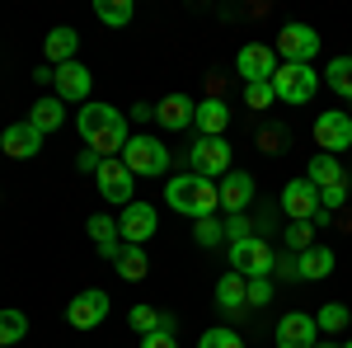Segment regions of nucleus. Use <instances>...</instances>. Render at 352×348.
<instances>
[{
  "instance_id": "f257e3e1",
  "label": "nucleus",
  "mask_w": 352,
  "mask_h": 348,
  "mask_svg": "<svg viewBox=\"0 0 352 348\" xmlns=\"http://www.w3.org/2000/svg\"><path fill=\"white\" fill-rule=\"evenodd\" d=\"M76 127H80V136L89 141V151L104 156V161L122 156V146H127V118L113 104H85L80 113H76Z\"/></svg>"
},
{
  "instance_id": "f03ea898",
  "label": "nucleus",
  "mask_w": 352,
  "mask_h": 348,
  "mask_svg": "<svg viewBox=\"0 0 352 348\" xmlns=\"http://www.w3.org/2000/svg\"><path fill=\"white\" fill-rule=\"evenodd\" d=\"M164 198H169V207L174 212L192 216V221H202V216H212L221 207V188L212 184V179H202V174H179V179H169V188H164Z\"/></svg>"
},
{
  "instance_id": "7ed1b4c3",
  "label": "nucleus",
  "mask_w": 352,
  "mask_h": 348,
  "mask_svg": "<svg viewBox=\"0 0 352 348\" xmlns=\"http://www.w3.org/2000/svg\"><path fill=\"white\" fill-rule=\"evenodd\" d=\"M315 66H296V61H282L277 66V76H272V94L282 99V104H310L315 99Z\"/></svg>"
},
{
  "instance_id": "20e7f679",
  "label": "nucleus",
  "mask_w": 352,
  "mask_h": 348,
  "mask_svg": "<svg viewBox=\"0 0 352 348\" xmlns=\"http://www.w3.org/2000/svg\"><path fill=\"white\" fill-rule=\"evenodd\" d=\"M118 161L127 165L132 174H164L169 170V151H164L160 136H127V146H122Z\"/></svg>"
},
{
  "instance_id": "39448f33",
  "label": "nucleus",
  "mask_w": 352,
  "mask_h": 348,
  "mask_svg": "<svg viewBox=\"0 0 352 348\" xmlns=\"http://www.w3.org/2000/svg\"><path fill=\"white\" fill-rule=\"evenodd\" d=\"M315 52H320V33L310 24H282V33H277V57H282V61L310 66Z\"/></svg>"
},
{
  "instance_id": "423d86ee",
  "label": "nucleus",
  "mask_w": 352,
  "mask_h": 348,
  "mask_svg": "<svg viewBox=\"0 0 352 348\" xmlns=\"http://www.w3.org/2000/svg\"><path fill=\"white\" fill-rule=\"evenodd\" d=\"M94 184H99V193H104V203H118V207H127L132 203V193H136V174L127 170V165L118 161H104L99 165V174H94Z\"/></svg>"
},
{
  "instance_id": "0eeeda50",
  "label": "nucleus",
  "mask_w": 352,
  "mask_h": 348,
  "mask_svg": "<svg viewBox=\"0 0 352 348\" xmlns=\"http://www.w3.org/2000/svg\"><path fill=\"white\" fill-rule=\"evenodd\" d=\"M230 264H235V273H240V278H268L277 259H272V249L258 240V236H249V240H235V245H230Z\"/></svg>"
},
{
  "instance_id": "6e6552de",
  "label": "nucleus",
  "mask_w": 352,
  "mask_h": 348,
  "mask_svg": "<svg viewBox=\"0 0 352 348\" xmlns=\"http://www.w3.org/2000/svg\"><path fill=\"white\" fill-rule=\"evenodd\" d=\"M188 161H192V174L217 179V174H230V146H226V136H202L188 151Z\"/></svg>"
},
{
  "instance_id": "1a4fd4ad",
  "label": "nucleus",
  "mask_w": 352,
  "mask_h": 348,
  "mask_svg": "<svg viewBox=\"0 0 352 348\" xmlns=\"http://www.w3.org/2000/svg\"><path fill=\"white\" fill-rule=\"evenodd\" d=\"M155 207L151 203H127L122 207V216H118V240L122 245H146L151 236H155Z\"/></svg>"
},
{
  "instance_id": "9d476101",
  "label": "nucleus",
  "mask_w": 352,
  "mask_h": 348,
  "mask_svg": "<svg viewBox=\"0 0 352 348\" xmlns=\"http://www.w3.org/2000/svg\"><path fill=\"white\" fill-rule=\"evenodd\" d=\"M66 320L76 325V329H94V325H104V320H109V292L89 287V292L71 296V306H66Z\"/></svg>"
},
{
  "instance_id": "9b49d317",
  "label": "nucleus",
  "mask_w": 352,
  "mask_h": 348,
  "mask_svg": "<svg viewBox=\"0 0 352 348\" xmlns=\"http://www.w3.org/2000/svg\"><path fill=\"white\" fill-rule=\"evenodd\" d=\"M235 66H240L244 85H254V81H272L282 61H277V52H272V48H263V43H244L240 57H235Z\"/></svg>"
},
{
  "instance_id": "f8f14e48",
  "label": "nucleus",
  "mask_w": 352,
  "mask_h": 348,
  "mask_svg": "<svg viewBox=\"0 0 352 348\" xmlns=\"http://www.w3.org/2000/svg\"><path fill=\"white\" fill-rule=\"evenodd\" d=\"M315 141H320V151L324 156H333V151H348L352 146V118L348 113H320L315 118Z\"/></svg>"
},
{
  "instance_id": "ddd939ff",
  "label": "nucleus",
  "mask_w": 352,
  "mask_h": 348,
  "mask_svg": "<svg viewBox=\"0 0 352 348\" xmlns=\"http://www.w3.org/2000/svg\"><path fill=\"white\" fill-rule=\"evenodd\" d=\"M282 212L292 216V221H315V212H320V188L310 184V179H292V184L282 188Z\"/></svg>"
},
{
  "instance_id": "4468645a",
  "label": "nucleus",
  "mask_w": 352,
  "mask_h": 348,
  "mask_svg": "<svg viewBox=\"0 0 352 348\" xmlns=\"http://www.w3.org/2000/svg\"><path fill=\"white\" fill-rule=\"evenodd\" d=\"M315 334H320V325L305 311H287L277 320V348H315Z\"/></svg>"
},
{
  "instance_id": "2eb2a0df",
  "label": "nucleus",
  "mask_w": 352,
  "mask_h": 348,
  "mask_svg": "<svg viewBox=\"0 0 352 348\" xmlns=\"http://www.w3.org/2000/svg\"><path fill=\"white\" fill-rule=\"evenodd\" d=\"M89 66H80V61H66V66H56V76H52V85H56V99L61 104H76V99H89Z\"/></svg>"
},
{
  "instance_id": "dca6fc26",
  "label": "nucleus",
  "mask_w": 352,
  "mask_h": 348,
  "mask_svg": "<svg viewBox=\"0 0 352 348\" xmlns=\"http://www.w3.org/2000/svg\"><path fill=\"white\" fill-rule=\"evenodd\" d=\"M0 146H5V156L28 161V156H38V151H43V132L24 118V123H10V127L0 132Z\"/></svg>"
},
{
  "instance_id": "f3484780",
  "label": "nucleus",
  "mask_w": 352,
  "mask_h": 348,
  "mask_svg": "<svg viewBox=\"0 0 352 348\" xmlns=\"http://www.w3.org/2000/svg\"><path fill=\"white\" fill-rule=\"evenodd\" d=\"M192 113H197V104H192L188 94H164L160 104H155V123H164V132H184L192 123Z\"/></svg>"
},
{
  "instance_id": "a211bd4d",
  "label": "nucleus",
  "mask_w": 352,
  "mask_h": 348,
  "mask_svg": "<svg viewBox=\"0 0 352 348\" xmlns=\"http://www.w3.org/2000/svg\"><path fill=\"white\" fill-rule=\"evenodd\" d=\"M43 52H47V61L52 66H66V61H76V52H80V33L76 28H52L47 38H43Z\"/></svg>"
},
{
  "instance_id": "6ab92c4d",
  "label": "nucleus",
  "mask_w": 352,
  "mask_h": 348,
  "mask_svg": "<svg viewBox=\"0 0 352 348\" xmlns=\"http://www.w3.org/2000/svg\"><path fill=\"white\" fill-rule=\"evenodd\" d=\"M249 198H254V179H249L244 170H230V174H226V184H221V207L235 216V212L249 207Z\"/></svg>"
},
{
  "instance_id": "aec40b11",
  "label": "nucleus",
  "mask_w": 352,
  "mask_h": 348,
  "mask_svg": "<svg viewBox=\"0 0 352 348\" xmlns=\"http://www.w3.org/2000/svg\"><path fill=\"white\" fill-rule=\"evenodd\" d=\"M192 123L202 127V136H221L226 127H230V108L221 104V99H202L197 113H192Z\"/></svg>"
},
{
  "instance_id": "412c9836",
  "label": "nucleus",
  "mask_w": 352,
  "mask_h": 348,
  "mask_svg": "<svg viewBox=\"0 0 352 348\" xmlns=\"http://www.w3.org/2000/svg\"><path fill=\"white\" fill-rule=\"evenodd\" d=\"M217 306L221 311H240V306H249V278H240V273L230 268V273L217 283Z\"/></svg>"
},
{
  "instance_id": "4be33fe9",
  "label": "nucleus",
  "mask_w": 352,
  "mask_h": 348,
  "mask_svg": "<svg viewBox=\"0 0 352 348\" xmlns=\"http://www.w3.org/2000/svg\"><path fill=\"white\" fill-rule=\"evenodd\" d=\"M296 268H300V278H310V283L315 278H329L333 273V249L329 245H310L305 254H296Z\"/></svg>"
},
{
  "instance_id": "5701e85b",
  "label": "nucleus",
  "mask_w": 352,
  "mask_h": 348,
  "mask_svg": "<svg viewBox=\"0 0 352 348\" xmlns=\"http://www.w3.org/2000/svg\"><path fill=\"white\" fill-rule=\"evenodd\" d=\"M118 278H122V283H141V278H146V273H151V259H146V249H141V245H122V254H118Z\"/></svg>"
},
{
  "instance_id": "b1692460",
  "label": "nucleus",
  "mask_w": 352,
  "mask_h": 348,
  "mask_svg": "<svg viewBox=\"0 0 352 348\" xmlns=\"http://www.w3.org/2000/svg\"><path fill=\"white\" fill-rule=\"evenodd\" d=\"M305 179H310L315 188H333V184H343L348 174H343V165H338V156H324V151H320V156L310 161V170H305Z\"/></svg>"
},
{
  "instance_id": "393cba45",
  "label": "nucleus",
  "mask_w": 352,
  "mask_h": 348,
  "mask_svg": "<svg viewBox=\"0 0 352 348\" xmlns=\"http://www.w3.org/2000/svg\"><path fill=\"white\" fill-rule=\"evenodd\" d=\"M61 118H66V104H61V99H38V104H33V113H28V123H33L43 136L56 132V127H61Z\"/></svg>"
},
{
  "instance_id": "a878e982",
  "label": "nucleus",
  "mask_w": 352,
  "mask_h": 348,
  "mask_svg": "<svg viewBox=\"0 0 352 348\" xmlns=\"http://www.w3.org/2000/svg\"><path fill=\"white\" fill-rule=\"evenodd\" d=\"M324 85L333 90V94H343V99H352V57H333L324 66Z\"/></svg>"
},
{
  "instance_id": "bb28decb",
  "label": "nucleus",
  "mask_w": 352,
  "mask_h": 348,
  "mask_svg": "<svg viewBox=\"0 0 352 348\" xmlns=\"http://www.w3.org/2000/svg\"><path fill=\"white\" fill-rule=\"evenodd\" d=\"M24 334H28V316H24V311H14V306H5V311H0V348L19 344Z\"/></svg>"
},
{
  "instance_id": "cd10ccee",
  "label": "nucleus",
  "mask_w": 352,
  "mask_h": 348,
  "mask_svg": "<svg viewBox=\"0 0 352 348\" xmlns=\"http://www.w3.org/2000/svg\"><path fill=\"white\" fill-rule=\"evenodd\" d=\"M94 14H99L104 24L122 28V24H132V0H94Z\"/></svg>"
},
{
  "instance_id": "c85d7f7f",
  "label": "nucleus",
  "mask_w": 352,
  "mask_h": 348,
  "mask_svg": "<svg viewBox=\"0 0 352 348\" xmlns=\"http://www.w3.org/2000/svg\"><path fill=\"white\" fill-rule=\"evenodd\" d=\"M315 325H320L324 334H343V329H348V306H343V301H329L324 311L315 316Z\"/></svg>"
},
{
  "instance_id": "c756f323",
  "label": "nucleus",
  "mask_w": 352,
  "mask_h": 348,
  "mask_svg": "<svg viewBox=\"0 0 352 348\" xmlns=\"http://www.w3.org/2000/svg\"><path fill=\"white\" fill-rule=\"evenodd\" d=\"M192 236H197V245H202V249H212V245L226 240V221H217V216H202V221L192 226Z\"/></svg>"
},
{
  "instance_id": "7c9ffc66",
  "label": "nucleus",
  "mask_w": 352,
  "mask_h": 348,
  "mask_svg": "<svg viewBox=\"0 0 352 348\" xmlns=\"http://www.w3.org/2000/svg\"><path fill=\"white\" fill-rule=\"evenodd\" d=\"M127 320H132V329H136V334H155V329H169V325L160 320V311H155V306H136V311L127 316Z\"/></svg>"
},
{
  "instance_id": "2f4dec72",
  "label": "nucleus",
  "mask_w": 352,
  "mask_h": 348,
  "mask_svg": "<svg viewBox=\"0 0 352 348\" xmlns=\"http://www.w3.org/2000/svg\"><path fill=\"white\" fill-rule=\"evenodd\" d=\"M89 236H94L99 249H109V245H118V221L113 216H89Z\"/></svg>"
},
{
  "instance_id": "473e14b6",
  "label": "nucleus",
  "mask_w": 352,
  "mask_h": 348,
  "mask_svg": "<svg viewBox=\"0 0 352 348\" xmlns=\"http://www.w3.org/2000/svg\"><path fill=\"white\" fill-rule=\"evenodd\" d=\"M287 245H292L296 254H305V249L315 245V226H310V221H292V226H287Z\"/></svg>"
},
{
  "instance_id": "72a5a7b5",
  "label": "nucleus",
  "mask_w": 352,
  "mask_h": 348,
  "mask_svg": "<svg viewBox=\"0 0 352 348\" xmlns=\"http://www.w3.org/2000/svg\"><path fill=\"white\" fill-rule=\"evenodd\" d=\"M277 94H272V81H254V85H244V104L249 108H268Z\"/></svg>"
},
{
  "instance_id": "f704fd0d",
  "label": "nucleus",
  "mask_w": 352,
  "mask_h": 348,
  "mask_svg": "<svg viewBox=\"0 0 352 348\" xmlns=\"http://www.w3.org/2000/svg\"><path fill=\"white\" fill-rule=\"evenodd\" d=\"M197 348H244V344H240L235 329H207V334L197 339Z\"/></svg>"
},
{
  "instance_id": "c9c22d12",
  "label": "nucleus",
  "mask_w": 352,
  "mask_h": 348,
  "mask_svg": "<svg viewBox=\"0 0 352 348\" xmlns=\"http://www.w3.org/2000/svg\"><path fill=\"white\" fill-rule=\"evenodd\" d=\"M343 203H348V179H343V184H333V188H320V207H324V212L343 207Z\"/></svg>"
},
{
  "instance_id": "e433bc0d",
  "label": "nucleus",
  "mask_w": 352,
  "mask_h": 348,
  "mask_svg": "<svg viewBox=\"0 0 352 348\" xmlns=\"http://www.w3.org/2000/svg\"><path fill=\"white\" fill-rule=\"evenodd\" d=\"M272 301V283L268 278H249V306H268Z\"/></svg>"
},
{
  "instance_id": "4c0bfd02",
  "label": "nucleus",
  "mask_w": 352,
  "mask_h": 348,
  "mask_svg": "<svg viewBox=\"0 0 352 348\" xmlns=\"http://www.w3.org/2000/svg\"><path fill=\"white\" fill-rule=\"evenodd\" d=\"M226 240L235 245V240H249V216L244 212H235L230 221H226Z\"/></svg>"
},
{
  "instance_id": "58836bf2",
  "label": "nucleus",
  "mask_w": 352,
  "mask_h": 348,
  "mask_svg": "<svg viewBox=\"0 0 352 348\" xmlns=\"http://www.w3.org/2000/svg\"><path fill=\"white\" fill-rule=\"evenodd\" d=\"M141 348H179L169 339V329H155V334H141Z\"/></svg>"
},
{
  "instance_id": "ea45409f",
  "label": "nucleus",
  "mask_w": 352,
  "mask_h": 348,
  "mask_svg": "<svg viewBox=\"0 0 352 348\" xmlns=\"http://www.w3.org/2000/svg\"><path fill=\"white\" fill-rule=\"evenodd\" d=\"M277 273H282V278H300V268H296V254H282V259H277Z\"/></svg>"
},
{
  "instance_id": "a19ab883",
  "label": "nucleus",
  "mask_w": 352,
  "mask_h": 348,
  "mask_svg": "<svg viewBox=\"0 0 352 348\" xmlns=\"http://www.w3.org/2000/svg\"><path fill=\"white\" fill-rule=\"evenodd\" d=\"M76 165H80V170H94V174H99V165H104V156H94V151H85V156H80Z\"/></svg>"
},
{
  "instance_id": "79ce46f5",
  "label": "nucleus",
  "mask_w": 352,
  "mask_h": 348,
  "mask_svg": "<svg viewBox=\"0 0 352 348\" xmlns=\"http://www.w3.org/2000/svg\"><path fill=\"white\" fill-rule=\"evenodd\" d=\"M52 76H56V66H38V71H33V81H38V85H52Z\"/></svg>"
},
{
  "instance_id": "37998d69",
  "label": "nucleus",
  "mask_w": 352,
  "mask_h": 348,
  "mask_svg": "<svg viewBox=\"0 0 352 348\" xmlns=\"http://www.w3.org/2000/svg\"><path fill=\"white\" fill-rule=\"evenodd\" d=\"M127 118H136V123H146V118H155V108H146V104H136Z\"/></svg>"
},
{
  "instance_id": "c03bdc74",
  "label": "nucleus",
  "mask_w": 352,
  "mask_h": 348,
  "mask_svg": "<svg viewBox=\"0 0 352 348\" xmlns=\"http://www.w3.org/2000/svg\"><path fill=\"white\" fill-rule=\"evenodd\" d=\"M315 348H338V344H315Z\"/></svg>"
},
{
  "instance_id": "a18cd8bd",
  "label": "nucleus",
  "mask_w": 352,
  "mask_h": 348,
  "mask_svg": "<svg viewBox=\"0 0 352 348\" xmlns=\"http://www.w3.org/2000/svg\"><path fill=\"white\" fill-rule=\"evenodd\" d=\"M338 348H352V339H348V344H338Z\"/></svg>"
},
{
  "instance_id": "49530a36",
  "label": "nucleus",
  "mask_w": 352,
  "mask_h": 348,
  "mask_svg": "<svg viewBox=\"0 0 352 348\" xmlns=\"http://www.w3.org/2000/svg\"><path fill=\"white\" fill-rule=\"evenodd\" d=\"M348 118H352V108H348Z\"/></svg>"
}]
</instances>
